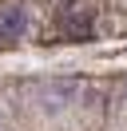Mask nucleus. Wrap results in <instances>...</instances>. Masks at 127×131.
Returning a JSON list of instances; mask_svg holds the SVG:
<instances>
[{"instance_id":"2","label":"nucleus","mask_w":127,"mask_h":131,"mask_svg":"<svg viewBox=\"0 0 127 131\" xmlns=\"http://www.w3.org/2000/svg\"><path fill=\"white\" fill-rule=\"evenodd\" d=\"M28 32V8L12 4V8H0V40H20Z\"/></svg>"},{"instance_id":"1","label":"nucleus","mask_w":127,"mask_h":131,"mask_svg":"<svg viewBox=\"0 0 127 131\" xmlns=\"http://www.w3.org/2000/svg\"><path fill=\"white\" fill-rule=\"evenodd\" d=\"M60 28L71 40H87L91 36V12L79 0H60Z\"/></svg>"},{"instance_id":"3","label":"nucleus","mask_w":127,"mask_h":131,"mask_svg":"<svg viewBox=\"0 0 127 131\" xmlns=\"http://www.w3.org/2000/svg\"><path fill=\"white\" fill-rule=\"evenodd\" d=\"M123 103H127V83H123Z\"/></svg>"}]
</instances>
